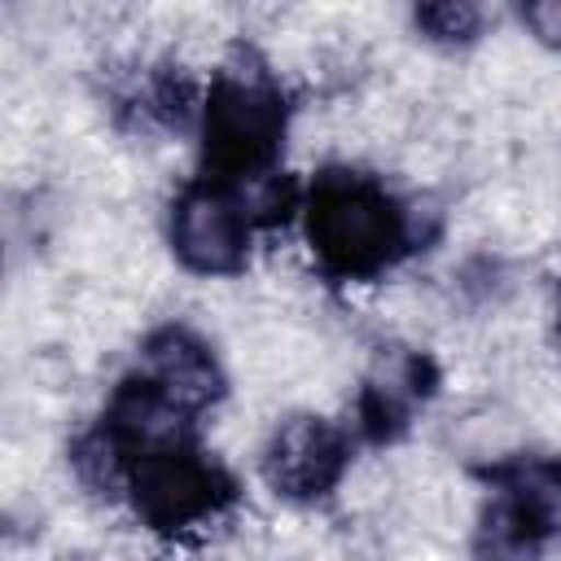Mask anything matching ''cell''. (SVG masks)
<instances>
[{
  "instance_id": "cell-4",
  "label": "cell",
  "mask_w": 561,
  "mask_h": 561,
  "mask_svg": "<svg viewBox=\"0 0 561 561\" xmlns=\"http://www.w3.org/2000/svg\"><path fill=\"white\" fill-rule=\"evenodd\" d=\"M171 241L184 267L224 276L245 259V215L219 188H188L171 215Z\"/></svg>"
},
{
  "instance_id": "cell-10",
  "label": "cell",
  "mask_w": 561,
  "mask_h": 561,
  "mask_svg": "<svg viewBox=\"0 0 561 561\" xmlns=\"http://www.w3.org/2000/svg\"><path fill=\"white\" fill-rule=\"evenodd\" d=\"M535 517L517 504V500H500V504H482V517H478V548L486 561H526L530 548H535Z\"/></svg>"
},
{
  "instance_id": "cell-14",
  "label": "cell",
  "mask_w": 561,
  "mask_h": 561,
  "mask_svg": "<svg viewBox=\"0 0 561 561\" xmlns=\"http://www.w3.org/2000/svg\"><path fill=\"white\" fill-rule=\"evenodd\" d=\"M522 31L535 48H561V0H535L522 9Z\"/></svg>"
},
{
  "instance_id": "cell-6",
  "label": "cell",
  "mask_w": 561,
  "mask_h": 561,
  "mask_svg": "<svg viewBox=\"0 0 561 561\" xmlns=\"http://www.w3.org/2000/svg\"><path fill=\"white\" fill-rule=\"evenodd\" d=\"M145 359H149V381L184 412H202V408L219 403L224 373H219L215 355L206 351V342L193 337L188 329H167V333L149 337Z\"/></svg>"
},
{
  "instance_id": "cell-8",
  "label": "cell",
  "mask_w": 561,
  "mask_h": 561,
  "mask_svg": "<svg viewBox=\"0 0 561 561\" xmlns=\"http://www.w3.org/2000/svg\"><path fill=\"white\" fill-rule=\"evenodd\" d=\"M526 443V421L517 408H469L451 425V447L473 460H508Z\"/></svg>"
},
{
  "instance_id": "cell-1",
  "label": "cell",
  "mask_w": 561,
  "mask_h": 561,
  "mask_svg": "<svg viewBox=\"0 0 561 561\" xmlns=\"http://www.w3.org/2000/svg\"><path fill=\"white\" fill-rule=\"evenodd\" d=\"M399 210L359 175H324L311 197V250L337 272H368L399 245Z\"/></svg>"
},
{
  "instance_id": "cell-7",
  "label": "cell",
  "mask_w": 561,
  "mask_h": 561,
  "mask_svg": "<svg viewBox=\"0 0 561 561\" xmlns=\"http://www.w3.org/2000/svg\"><path fill=\"white\" fill-rule=\"evenodd\" d=\"M114 430L123 443L140 447L145 456H162L175 451L184 430H188V412L180 403H171L153 381L127 386L114 399Z\"/></svg>"
},
{
  "instance_id": "cell-12",
  "label": "cell",
  "mask_w": 561,
  "mask_h": 561,
  "mask_svg": "<svg viewBox=\"0 0 561 561\" xmlns=\"http://www.w3.org/2000/svg\"><path fill=\"white\" fill-rule=\"evenodd\" d=\"M416 26H421L434 44H465V39L478 35L482 9H478V4H465V0H438V4L416 9Z\"/></svg>"
},
{
  "instance_id": "cell-5",
  "label": "cell",
  "mask_w": 561,
  "mask_h": 561,
  "mask_svg": "<svg viewBox=\"0 0 561 561\" xmlns=\"http://www.w3.org/2000/svg\"><path fill=\"white\" fill-rule=\"evenodd\" d=\"M131 504L149 526H193L215 508V478L180 451L145 456L131 473Z\"/></svg>"
},
{
  "instance_id": "cell-3",
  "label": "cell",
  "mask_w": 561,
  "mask_h": 561,
  "mask_svg": "<svg viewBox=\"0 0 561 561\" xmlns=\"http://www.w3.org/2000/svg\"><path fill=\"white\" fill-rule=\"evenodd\" d=\"M342 473V438L320 412H294L272 425L263 447V478L285 500H311Z\"/></svg>"
},
{
  "instance_id": "cell-2",
  "label": "cell",
  "mask_w": 561,
  "mask_h": 561,
  "mask_svg": "<svg viewBox=\"0 0 561 561\" xmlns=\"http://www.w3.org/2000/svg\"><path fill=\"white\" fill-rule=\"evenodd\" d=\"M280 131H285V114H280V101H276L272 83L263 79V70H254V66L241 70V61H224L219 83L206 101L210 162L232 175L263 171Z\"/></svg>"
},
{
  "instance_id": "cell-13",
  "label": "cell",
  "mask_w": 561,
  "mask_h": 561,
  "mask_svg": "<svg viewBox=\"0 0 561 561\" xmlns=\"http://www.w3.org/2000/svg\"><path fill=\"white\" fill-rule=\"evenodd\" d=\"M237 206L245 219H276L289 206V180L272 171H250L237 184Z\"/></svg>"
},
{
  "instance_id": "cell-9",
  "label": "cell",
  "mask_w": 561,
  "mask_h": 561,
  "mask_svg": "<svg viewBox=\"0 0 561 561\" xmlns=\"http://www.w3.org/2000/svg\"><path fill=\"white\" fill-rule=\"evenodd\" d=\"M333 486H337V504L351 517H377L399 495V469L386 456H359V460L342 465Z\"/></svg>"
},
{
  "instance_id": "cell-11",
  "label": "cell",
  "mask_w": 561,
  "mask_h": 561,
  "mask_svg": "<svg viewBox=\"0 0 561 561\" xmlns=\"http://www.w3.org/2000/svg\"><path fill=\"white\" fill-rule=\"evenodd\" d=\"M75 473H79L83 486H92L101 495H114L118 486H131V473L123 465V447L110 434H92L75 447Z\"/></svg>"
}]
</instances>
